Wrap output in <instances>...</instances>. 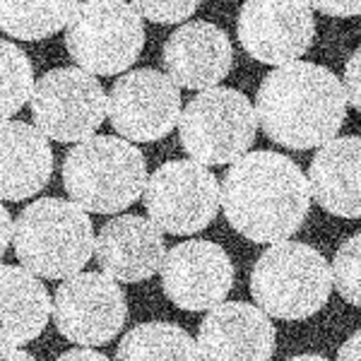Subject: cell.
Wrapping results in <instances>:
<instances>
[{
	"label": "cell",
	"instance_id": "277c9868",
	"mask_svg": "<svg viewBox=\"0 0 361 361\" xmlns=\"http://www.w3.org/2000/svg\"><path fill=\"white\" fill-rule=\"evenodd\" d=\"M147 183V161L133 142L94 135L75 145L63 161V185L70 202L97 214L130 207Z\"/></svg>",
	"mask_w": 361,
	"mask_h": 361
},
{
	"label": "cell",
	"instance_id": "6da1fadb",
	"mask_svg": "<svg viewBox=\"0 0 361 361\" xmlns=\"http://www.w3.org/2000/svg\"><path fill=\"white\" fill-rule=\"evenodd\" d=\"M219 207L226 222L248 241H289L311 207L308 180L289 157L270 149L248 152L226 169Z\"/></svg>",
	"mask_w": 361,
	"mask_h": 361
},
{
	"label": "cell",
	"instance_id": "4fadbf2b",
	"mask_svg": "<svg viewBox=\"0 0 361 361\" xmlns=\"http://www.w3.org/2000/svg\"><path fill=\"white\" fill-rule=\"evenodd\" d=\"M161 287L171 304L183 311H209L224 304L234 287L229 253L214 241L193 238L173 246L161 263Z\"/></svg>",
	"mask_w": 361,
	"mask_h": 361
},
{
	"label": "cell",
	"instance_id": "4316f807",
	"mask_svg": "<svg viewBox=\"0 0 361 361\" xmlns=\"http://www.w3.org/2000/svg\"><path fill=\"white\" fill-rule=\"evenodd\" d=\"M13 217H10L8 207H3V202H0V258L5 255V250H8L10 241H13Z\"/></svg>",
	"mask_w": 361,
	"mask_h": 361
},
{
	"label": "cell",
	"instance_id": "5bb4252c",
	"mask_svg": "<svg viewBox=\"0 0 361 361\" xmlns=\"http://www.w3.org/2000/svg\"><path fill=\"white\" fill-rule=\"evenodd\" d=\"M161 63L166 78L176 87L205 92L219 87L231 73L234 49L222 27L205 20H193L169 34L161 49Z\"/></svg>",
	"mask_w": 361,
	"mask_h": 361
},
{
	"label": "cell",
	"instance_id": "4dcf8cb0",
	"mask_svg": "<svg viewBox=\"0 0 361 361\" xmlns=\"http://www.w3.org/2000/svg\"><path fill=\"white\" fill-rule=\"evenodd\" d=\"M287 361H328V359L320 357V354H299V357H292Z\"/></svg>",
	"mask_w": 361,
	"mask_h": 361
},
{
	"label": "cell",
	"instance_id": "d4e9b609",
	"mask_svg": "<svg viewBox=\"0 0 361 361\" xmlns=\"http://www.w3.org/2000/svg\"><path fill=\"white\" fill-rule=\"evenodd\" d=\"M342 92H345L347 106H352L354 111L361 109V51L357 49L352 58L345 66V75H342Z\"/></svg>",
	"mask_w": 361,
	"mask_h": 361
},
{
	"label": "cell",
	"instance_id": "9a60e30c",
	"mask_svg": "<svg viewBox=\"0 0 361 361\" xmlns=\"http://www.w3.org/2000/svg\"><path fill=\"white\" fill-rule=\"evenodd\" d=\"M275 337V325L258 306L229 301L209 308L195 345L202 361H270Z\"/></svg>",
	"mask_w": 361,
	"mask_h": 361
},
{
	"label": "cell",
	"instance_id": "d6986e66",
	"mask_svg": "<svg viewBox=\"0 0 361 361\" xmlns=\"http://www.w3.org/2000/svg\"><path fill=\"white\" fill-rule=\"evenodd\" d=\"M51 318V296L25 267L0 265V349L37 340Z\"/></svg>",
	"mask_w": 361,
	"mask_h": 361
},
{
	"label": "cell",
	"instance_id": "603a6c76",
	"mask_svg": "<svg viewBox=\"0 0 361 361\" xmlns=\"http://www.w3.org/2000/svg\"><path fill=\"white\" fill-rule=\"evenodd\" d=\"M359 260H361V236H349L335 253L330 265L333 289L352 306H361V284H359Z\"/></svg>",
	"mask_w": 361,
	"mask_h": 361
},
{
	"label": "cell",
	"instance_id": "83f0119b",
	"mask_svg": "<svg viewBox=\"0 0 361 361\" xmlns=\"http://www.w3.org/2000/svg\"><path fill=\"white\" fill-rule=\"evenodd\" d=\"M337 361H361V333L357 330L347 342H342L340 352H337Z\"/></svg>",
	"mask_w": 361,
	"mask_h": 361
},
{
	"label": "cell",
	"instance_id": "7c38bea8",
	"mask_svg": "<svg viewBox=\"0 0 361 361\" xmlns=\"http://www.w3.org/2000/svg\"><path fill=\"white\" fill-rule=\"evenodd\" d=\"M236 34L250 58L282 68L308 54L316 39V20L308 3L250 0L241 5Z\"/></svg>",
	"mask_w": 361,
	"mask_h": 361
},
{
	"label": "cell",
	"instance_id": "9c48e42d",
	"mask_svg": "<svg viewBox=\"0 0 361 361\" xmlns=\"http://www.w3.org/2000/svg\"><path fill=\"white\" fill-rule=\"evenodd\" d=\"M149 222L173 236L207 229L219 212V180L193 159H173L154 169L142 190Z\"/></svg>",
	"mask_w": 361,
	"mask_h": 361
},
{
	"label": "cell",
	"instance_id": "8fae6325",
	"mask_svg": "<svg viewBox=\"0 0 361 361\" xmlns=\"http://www.w3.org/2000/svg\"><path fill=\"white\" fill-rule=\"evenodd\" d=\"M106 116L123 140L154 142L178 126L180 92L159 70L135 68L114 82L106 99Z\"/></svg>",
	"mask_w": 361,
	"mask_h": 361
},
{
	"label": "cell",
	"instance_id": "2e32d148",
	"mask_svg": "<svg viewBox=\"0 0 361 361\" xmlns=\"http://www.w3.org/2000/svg\"><path fill=\"white\" fill-rule=\"evenodd\" d=\"M94 253L104 275L116 282H142L164 263L166 243L149 217L118 214L99 229Z\"/></svg>",
	"mask_w": 361,
	"mask_h": 361
},
{
	"label": "cell",
	"instance_id": "ffe728a7",
	"mask_svg": "<svg viewBox=\"0 0 361 361\" xmlns=\"http://www.w3.org/2000/svg\"><path fill=\"white\" fill-rule=\"evenodd\" d=\"M116 361H202V357L180 325L154 320L128 330L116 349Z\"/></svg>",
	"mask_w": 361,
	"mask_h": 361
},
{
	"label": "cell",
	"instance_id": "f546056e",
	"mask_svg": "<svg viewBox=\"0 0 361 361\" xmlns=\"http://www.w3.org/2000/svg\"><path fill=\"white\" fill-rule=\"evenodd\" d=\"M0 361H37L29 352L20 347H10V349H0Z\"/></svg>",
	"mask_w": 361,
	"mask_h": 361
},
{
	"label": "cell",
	"instance_id": "30bf717a",
	"mask_svg": "<svg viewBox=\"0 0 361 361\" xmlns=\"http://www.w3.org/2000/svg\"><path fill=\"white\" fill-rule=\"evenodd\" d=\"M51 316L66 340L82 347L109 345L123 330L128 304L121 284L104 272H78L58 284Z\"/></svg>",
	"mask_w": 361,
	"mask_h": 361
},
{
	"label": "cell",
	"instance_id": "cb8c5ba5",
	"mask_svg": "<svg viewBox=\"0 0 361 361\" xmlns=\"http://www.w3.org/2000/svg\"><path fill=\"white\" fill-rule=\"evenodd\" d=\"M130 5L140 17H145V20H149V22H157V25H176V22L188 20V17L197 10L195 0H185V3L137 0V3H130Z\"/></svg>",
	"mask_w": 361,
	"mask_h": 361
},
{
	"label": "cell",
	"instance_id": "5b68a950",
	"mask_svg": "<svg viewBox=\"0 0 361 361\" xmlns=\"http://www.w3.org/2000/svg\"><path fill=\"white\" fill-rule=\"evenodd\" d=\"M250 294L267 318L306 320L316 316L333 294L330 265L308 243H272L255 260Z\"/></svg>",
	"mask_w": 361,
	"mask_h": 361
},
{
	"label": "cell",
	"instance_id": "e0dca14e",
	"mask_svg": "<svg viewBox=\"0 0 361 361\" xmlns=\"http://www.w3.org/2000/svg\"><path fill=\"white\" fill-rule=\"evenodd\" d=\"M54 152L49 137L25 121L0 123V200H27L49 183Z\"/></svg>",
	"mask_w": 361,
	"mask_h": 361
},
{
	"label": "cell",
	"instance_id": "3957f363",
	"mask_svg": "<svg viewBox=\"0 0 361 361\" xmlns=\"http://www.w3.org/2000/svg\"><path fill=\"white\" fill-rule=\"evenodd\" d=\"M13 246L20 265L44 279L78 275L94 253L90 214L70 200L39 197L15 219Z\"/></svg>",
	"mask_w": 361,
	"mask_h": 361
},
{
	"label": "cell",
	"instance_id": "ba28073f",
	"mask_svg": "<svg viewBox=\"0 0 361 361\" xmlns=\"http://www.w3.org/2000/svg\"><path fill=\"white\" fill-rule=\"evenodd\" d=\"M34 128L58 142H85L106 121V92L94 75L78 66L54 68L34 82Z\"/></svg>",
	"mask_w": 361,
	"mask_h": 361
},
{
	"label": "cell",
	"instance_id": "8992f818",
	"mask_svg": "<svg viewBox=\"0 0 361 361\" xmlns=\"http://www.w3.org/2000/svg\"><path fill=\"white\" fill-rule=\"evenodd\" d=\"M178 135L183 149L197 164H234L253 147L258 118L243 92L234 87H212L180 109Z\"/></svg>",
	"mask_w": 361,
	"mask_h": 361
},
{
	"label": "cell",
	"instance_id": "f1b7e54d",
	"mask_svg": "<svg viewBox=\"0 0 361 361\" xmlns=\"http://www.w3.org/2000/svg\"><path fill=\"white\" fill-rule=\"evenodd\" d=\"M56 361H111L106 354H99L94 349H68Z\"/></svg>",
	"mask_w": 361,
	"mask_h": 361
},
{
	"label": "cell",
	"instance_id": "7402d4cb",
	"mask_svg": "<svg viewBox=\"0 0 361 361\" xmlns=\"http://www.w3.org/2000/svg\"><path fill=\"white\" fill-rule=\"evenodd\" d=\"M34 70L25 51L0 39V123L10 121L32 99Z\"/></svg>",
	"mask_w": 361,
	"mask_h": 361
},
{
	"label": "cell",
	"instance_id": "ac0fdd59",
	"mask_svg": "<svg viewBox=\"0 0 361 361\" xmlns=\"http://www.w3.org/2000/svg\"><path fill=\"white\" fill-rule=\"evenodd\" d=\"M361 140L357 135L335 137L318 149L308 166V193L325 212L357 219L359 200Z\"/></svg>",
	"mask_w": 361,
	"mask_h": 361
},
{
	"label": "cell",
	"instance_id": "44dd1931",
	"mask_svg": "<svg viewBox=\"0 0 361 361\" xmlns=\"http://www.w3.org/2000/svg\"><path fill=\"white\" fill-rule=\"evenodd\" d=\"M80 3H15L0 0V29L22 42L49 39L68 27Z\"/></svg>",
	"mask_w": 361,
	"mask_h": 361
},
{
	"label": "cell",
	"instance_id": "484cf974",
	"mask_svg": "<svg viewBox=\"0 0 361 361\" xmlns=\"http://www.w3.org/2000/svg\"><path fill=\"white\" fill-rule=\"evenodd\" d=\"M311 10H320V13L330 17H357L361 13L359 0H349V3H337V0H328V3H308Z\"/></svg>",
	"mask_w": 361,
	"mask_h": 361
},
{
	"label": "cell",
	"instance_id": "7a4b0ae2",
	"mask_svg": "<svg viewBox=\"0 0 361 361\" xmlns=\"http://www.w3.org/2000/svg\"><path fill=\"white\" fill-rule=\"evenodd\" d=\"M253 109L265 135L289 149L323 147L337 137L347 118V99L337 75L306 61L267 73Z\"/></svg>",
	"mask_w": 361,
	"mask_h": 361
},
{
	"label": "cell",
	"instance_id": "52a82bcc",
	"mask_svg": "<svg viewBox=\"0 0 361 361\" xmlns=\"http://www.w3.org/2000/svg\"><path fill=\"white\" fill-rule=\"evenodd\" d=\"M142 17L123 0L80 3L66 27L70 58L94 78L126 73L142 54Z\"/></svg>",
	"mask_w": 361,
	"mask_h": 361
}]
</instances>
